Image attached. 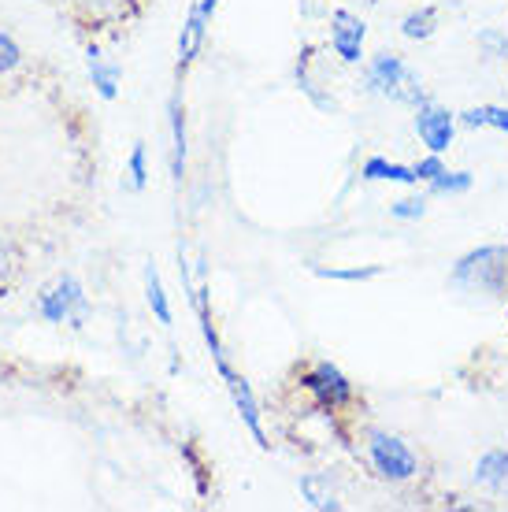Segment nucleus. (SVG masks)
<instances>
[{
	"label": "nucleus",
	"instance_id": "1",
	"mask_svg": "<svg viewBox=\"0 0 508 512\" xmlns=\"http://www.w3.org/2000/svg\"><path fill=\"white\" fill-rule=\"evenodd\" d=\"M505 275H508V245H483L471 249L453 264L449 279L460 290H479V294H505Z\"/></svg>",
	"mask_w": 508,
	"mask_h": 512
},
{
	"label": "nucleus",
	"instance_id": "2",
	"mask_svg": "<svg viewBox=\"0 0 508 512\" xmlns=\"http://www.w3.org/2000/svg\"><path fill=\"white\" fill-rule=\"evenodd\" d=\"M368 90L379 93V97H390V101L412 104V108H420V104L431 101V97L420 90V78L412 75L405 67V60L394 56V52H379L368 64Z\"/></svg>",
	"mask_w": 508,
	"mask_h": 512
},
{
	"label": "nucleus",
	"instance_id": "3",
	"mask_svg": "<svg viewBox=\"0 0 508 512\" xmlns=\"http://www.w3.org/2000/svg\"><path fill=\"white\" fill-rule=\"evenodd\" d=\"M368 453H371L375 472H379L382 479H390V483H405V479H412V475L420 472L416 453H412V449H408L397 435L371 431V435H368Z\"/></svg>",
	"mask_w": 508,
	"mask_h": 512
},
{
	"label": "nucleus",
	"instance_id": "4",
	"mask_svg": "<svg viewBox=\"0 0 508 512\" xmlns=\"http://www.w3.org/2000/svg\"><path fill=\"white\" fill-rule=\"evenodd\" d=\"M38 312L49 323L71 320V327H82V320H86V294H82V286H78L75 275H64L56 286H49V290L38 297Z\"/></svg>",
	"mask_w": 508,
	"mask_h": 512
},
{
	"label": "nucleus",
	"instance_id": "5",
	"mask_svg": "<svg viewBox=\"0 0 508 512\" xmlns=\"http://www.w3.org/2000/svg\"><path fill=\"white\" fill-rule=\"evenodd\" d=\"M305 390L312 397H316V405L319 409H342V405H349L353 401V383L345 379L338 368H334L331 360H316L312 368L305 372Z\"/></svg>",
	"mask_w": 508,
	"mask_h": 512
},
{
	"label": "nucleus",
	"instance_id": "6",
	"mask_svg": "<svg viewBox=\"0 0 508 512\" xmlns=\"http://www.w3.org/2000/svg\"><path fill=\"white\" fill-rule=\"evenodd\" d=\"M416 134L431 153H445L453 145V134H457V116L434 101L420 104L416 108Z\"/></svg>",
	"mask_w": 508,
	"mask_h": 512
},
{
	"label": "nucleus",
	"instance_id": "7",
	"mask_svg": "<svg viewBox=\"0 0 508 512\" xmlns=\"http://www.w3.org/2000/svg\"><path fill=\"white\" fill-rule=\"evenodd\" d=\"M364 34H368V26L364 19H356L353 12H338L331 15V49L342 56L345 64H360V56H364Z\"/></svg>",
	"mask_w": 508,
	"mask_h": 512
},
{
	"label": "nucleus",
	"instance_id": "8",
	"mask_svg": "<svg viewBox=\"0 0 508 512\" xmlns=\"http://www.w3.org/2000/svg\"><path fill=\"white\" fill-rule=\"evenodd\" d=\"M223 383H227L230 397H234V409H238L242 423L249 427V435L256 438V446L267 449V435H264V427H260V405H256V397H253V386L245 383L238 372L223 375Z\"/></svg>",
	"mask_w": 508,
	"mask_h": 512
},
{
	"label": "nucleus",
	"instance_id": "9",
	"mask_svg": "<svg viewBox=\"0 0 508 512\" xmlns=\"http://www.w3.org/2000/svg\"><path fill=\"white\" fill-rule=\"evenodd\" d=\"M208 23H212V19H204L201 8L193 4L190 19L182 26V38H178V67H190L193 60H197V52H201V45H204V34H208Z\"/></svg>",
	"mask_w": 508,
	"mask_h": 512
},
{
	"label": "nucleus",
	"instance_id": "10",
	"mask_svg": "<svg viewBox=\"0 0 508 512\" xmlns=\"http://www.w3.org/2000/svg\"><path fill=\"white\" fill-rule=\"evenodd\" d=\"M360 179L368 182H401V186H416V167H405V164H394V160H386V156H371L368 164L360 167Z\"/></svg>",
	"mask_w": 508,
	"mask_h": 512
},
{
	"label": "nucleus",
	"instance_id": "11",
	"mask_svg": "<svg viewBox=\"0 0 508 512\" xmlns=\"http://www.w3.org/2000/svg\"><path fill=\"white\" fill-rule=\"evenodd\" d=\"M475 479L494 494H508V453L505 449H490L483 461L475 464Z\"/></svg>",
	"mask_w": 508,
	"mask_h": 512
},
{
	"label": "nucleus",
	"instance_id": "12",
	"mask_svg": "<svg viewBox=\"0 0 508 512\" xmlns=\"http://www.w3.org/2000/svg\"><path fill=\"white\" fill-rule=\"evenodd\" d=\"M86 60H89V75H93L97 93H101L104 101H115V93H119V67L108 64L101 49H89Z\"/></svg>",
	"mask_w": 508,
	"mask_h": 512
},
{
	"label": "nucleus",
	"instance_id": "13",
	"mask_svg": "<svg viewBox=\"0 0 508 512\" xmlns=\"http://www.w3.org/2000/svg\"><path fill=\"white\" fill-rule=\"evenodd\" d=\"M301 494H305V501L312 509H323V512L342 509V501L334 498L331 475H305V479H301Z\"/></svg>",
	"mask_w": 508,
	"mask_h": 512
},
{
	"label": "nucleus",
	"instance_id": "14",
	"mask_svg": "<svg viewBox=\"0 0 508 512\" xmlns=\"http://www.w3.org/2000/svg\"><path fill=\"white\" fill-rule=\"evenodd\" d=\"M171 171H175V182H182L186 175V116H182L178 97L171 101Z\"/></svg>",
	"mask_w": 508,
	"mask_h": 512
},
{
	"label": "nucleus",
	"instance_id": "15",
	"mask_svg": "<svg viewBox=\"0 0 508 512\" xmlns=\"http://www.w3.org/2000/svg\"><path fill=\"white\" fill-rule=\"evenodd\" d=\"M438 30V8L434 4H423L420 12L405 15V23H401V34L408 41H427Z\"/></svg>",
	"mask_w": 508,
	"mask_h": 512
},
{
	"label": "nucleus",
	"instance_id": "16",
	"mask_svg": "<svg viewBox=\"0 0 508 512\" xmlns=\"http://www.w3.org/2000/svg\"><path fill=\"white\" fill-rule=\"evenodd\" d=\"M145 297H149V305H153L156 320L164 323V327H171V305H167L164 282H160V271H156V264H149V268H145Z\"/></svg>",
	"mask_w": 508,
	"mask_h": 512
},
{
	"label": "nucleus",
	"instance_id": "17",
	"mask_svg": "<svg viewBox=\"0 0 508 512\" xmlns=\"http://www.w3.org/2000/svg\"><path fill=\"white\" fill-rule=\"evenodd\" d=\"M471 171H449V167H445L442 175H438V179L431 182V193L434 197H457V193H468L471 190Z\"/></svg>",
	"mask_w": 508,
	"mask_h": 512
},
{
	"label": "nucleus",
	"instance_id": "18",
	"mask_svg": "<svg viewBox=\"0 0 508 512\" xmlns=\"http://www.w3.org/2000/svg\"><path fill=\"white\" fill-rule=\"evenodd\" d=\"M382 264H368V268H316L319 279H342V282H368V279H379L382 275Z\"/></svg>",
	"mask_w": 508,
	"mask_h": 512
},
{
	"label": "nucleus",
	"instance_id": "19",
	"mask_svg": "<svg viewBox=\"0 0 508 512\" xmlns=\"http://www.w3.org/2000/svg\"><path fill=\"white\" fill-rule=\"evenodd\" d=\"M127 175H130V190H145V179H149V171H145V141H138V145L130 149Z\"/></svg>",
	"mask_w": 508,
	"mask_h": 512
},
{
	"label": "nucleus",
	"instance_id": "20",
	"mask_svg": "<svg viewBox=\"0 0 508 512\" xmlns=\"http://www.w3.org/2000/svg\"><path fill=\"white\" fill-rule=\"evenodd\" d=\"M390 216L405 219V223L423 219L427 216V197H405V201H397V205H390Z\"/></svg>",
	"mask_w": 508,
	"mask_h": 512
},
{
	"label": "nucleus",
	"instance_id": "21",
	"mask_svg": "<svg viewBox=\"0 0 508 512\" xmlns=\"http://www.w3.org/2000/svg\"><path fill=\"white\" fill-rule=\"evenodd\" d=\"M479 45H483L490 56L508 60V34H501V30H483V34H479Z\"/></svg>",
	"mask_w": 508,
	"mask_h": 512
},
{
	"label": "nucleus",
	"instance_id": "22",
	"mask_svg": "<svg viewBox=\"0 0 508 512\" xmlns=\"http://www.w3.org/2000/svg\"><path fill=\"white\" fill-rule=\"evenodd\" d=\"M19 60H23V52H19L15 38L0 34V75H4V71H12V67H19Z\"/></svg>",
	"mask_w": 508,
	"mask_h": 512
},
{
	"label": "nucleus",
	"instance_id": "23",
	"mask_svg": "<svg viewBox=\"0 0 508 512\" xmlns=\"http://www.w3.org/2000/svg\"><path fill=\"white\" fill-rule=\"evenodd\" d=\"M442 171H445L442 153H431L427 160H420V164H416V179H420V182H434L438 175H442Z\"/></svg>",
	"mask_w": 508,
	"mask_h": 512
},
{
	"label": "nucleus",
	"instance_id": "24",
	"mask_svg": "<svg viewBox=\"0 0 508 512\" xmlns=\"http://www.w3.org/2000/svg\"><path fill=\"white\" fill-rule=\"evenodd\" d=\"M460 127H468V130H483V127H490L486 123V108H468V112H460Z\"/></svg>",
	"mask_w": 508,
	"mask_h": 512
},
{
	"label": "nucleus",
	"instance_id": "25",
	"mask_svg": "<svg viewBox=\"0 0 508 512\" xmlns=\"http://www.w3.org/2000/svg\"><path fill=\"white\" fill-rule=\"evenodd\" d=\"M486 123L501 134H508V108H497V104H486Z\"/></svg>",
	"mask_w": 508,
	"mask_h": 512
},
{
	"label": "nucleus",
	"instance_id": "26",
	"mask_svg": "<svg viewBox=\"0 0 508 512\" xmlns=\"http://www.w3.org/2000/svg\"><path fill=\"white\" fill-rule=\"evenodd\" d=\"M12 249H8V242H4V238H0V286H4V282H8V275H12Z\"/></svg>",
	"mask_w": 508,
	"mask_h": 512
},
{
	"label": "nucleus",
	"instance_id": "27",
	"mask_svg": "<svg viewBox=\"0 0 508 512\" xmlns=\"http://www.w3.org/2000/svg\"><path fill=\"white\" fill-rule=\"evenodd\" d=\"M216 4H219V0H197V8H201L204 19H212V12H216Z\"/></svg>",
	"mask_w": 508,
	"mask_h": 512
}]
</instances>
